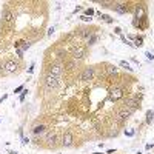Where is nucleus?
Segmentation results:
<instances>
[{
	"instance_id": "nucleus-4",
	"label": "nucleus",
	"mask_w": 154,
	"mask_h": 154,
	"mask_svg": "<svg viewBox=\"0 0 154 154\" xmlns=\"http://www.w3.org/2000/svg\"><path fill=\"white\" fill-rule=\"evenodd\" d=\"M2 19H3V23L11 25V23H13V20H14V16H13V13H11L8 8H5V9H3V13H2Z\"/></svg>"
},
{
	"instance_id": "nucleus-18",
	"label": "nucleus",
	"mask_w": 154,
	"mask_h": 154,
	"mask_svg": "<svg viewBox=\"0 0 154 154\" xmlns=\"http://www.w3.org/2000/svg\"><path fill=\"white\" fill-rule=\"evenodd\" d=\"M5 74V63L0 62V76H3Z\"/></svg>"
},
{
	"instance_id": "nucleus-24",
	"label": "nucleus",
	"mask_w": 154,
	"mask_h": 154,
	"mask_svg": "<svg viewBox=\"0 0 154 154\" xmlns=\"http://www.w3.org/2000/svg\"><path fill=\"white\" fill-rule=\"evenodd\" d=\"M26 93H28V91H25V93H23V94H22V96H20V100H22V102H23V100H25V94H26Z\"/></svg>"
},
{
	"instance_id": "nucleus-20",
	"label": "nucleus",
	"mask_w": 154,
	"mask_h": 154,
	"mask_svg": "<svg viewBox=\"0 0 154 154\" xmlns=\"http://www.w3.org/2000/svg\"><path fill=\"white\" fill-rule=\"evenodd\" d=\"M146 57H148L149 60H153V59H154V56L151 54V52H146Z\"/></svg>"
},
{
	"instance_id": "nucleus-5",
	"label": "nucleus",
	"mask_w": 154,
	"mask_h": 154,
	"mask_svg": "<svg viewBox=\"0 0 154 154\" xmlns=\"http://www.w3.org/2000/svg\"><path fill=\"white\" fill-rule=\"evenodd\" d=\"M73 56H74V60H80L85 57V48L83 46H76L73 50Z\"/></svg>"
},
{
	"instance_id": "nucleus-16",
	"label": "nucleus",
	"mask_w": 154,
	"mask_h": 154,
	"mask_svg": "<svg viewBox=\"0 0 154 154\" xmlns=\"http://www.w3.org/2000/svg\"><path fill=\"white\" fill-rule=\"evenodd\" d=\"M76 66H77V60H71V62L68 63V68L69 69H74Z\"/></svg>"
},
{
	"instance_id": "nucleus-19",
	"label": "nucleus",
	"mask_w": 154,
	"mask_h": 154,
	"mask_svg": "<svg viewBox=\"0 0 154 154\" xmlns=\"http://www.w3.org/2000/svg\"><path fill=\"white\" fill-rule=\"evenodd\" d=\"M120 66H123V68H126V69H131V68H130V65L125 62V60H122V62H120Z\"/></svg>"
},
{
	"instance_id": "nucleus-13",
	"label": "nucleus",
	"mask_w": 154,
	"mask_h": 154,
	"mask_svg": "<svg viewBox=\"0 0 154 154\" xmlns=\"http://www.w3.org/2000/svg\"><path fill=\"white\" fill-rule=\"evenodd\" d=\"M45 125H37V126H34V130H32V133L36 134V136H39V134H42V133H45Z\"/></svg>"
},
{
	"instance_id": "nucleus-22",
	"label": "nucleus",
	"mask_w": 154,
	"mask_h": 154,
	"mask_svg": "<svg viewBox=\"0 0 154 154\" xmlns=\"http://www.w3.org/2000/svg\"><path fill=\"white\" fill-rule=\"evenodd\" d=\"M136 45H137V46H140V45H142V39H137L136 40Z\"/></svg>"
},
{
	"instance_id": "nucleus-21",
	"label": "nucleus",
	"mask_w": 154,
	"mask_h": 154,
	"mask_svg": "<svg viewBox=\"0 0 154 154\" xmlns=\"http://www.w3.org/2000/svg\"><path fill=\"white\" fill-rule=\"evenodd\" d=\"M86 14H88V16H91V14H94V11H93V9H86Z\"/></svg>"
},
{
	"instance_id": "nucleus-6",
	"label": "nucleus",
	"mask_w": 154,
	"mask_h": 154,
	"mask_svg": "<svg viewBox=\"0 0 154 154\" xmlns=\"http://www.w3.org/2000/svg\"><path fill=\"white\" fill-rule=\"evenodd\" d=\"M62 71H63V68H62V65H52L51 68H50V74L51 76H54V77H57V79H60V76H62Z\"/></svg>"
},
{
	"instance_id": "nucleus-14",
	"label": "nucleus",
	"mask_w": 154,
	"mask_h": 154,
	"mask_svg": "<svg viewBox=\"0 0 154 154\" xmlns=\"http://www.w3.org/2000/svg\"><path fill=\"white\" fill-rule=\"evenodd\" d=\"M106 74H108V76H116V74H117V68L112 66V65L106 66Z\"/></svg>"
},
{
	"instance_id": "nucleus-11",
	"label": "nucleus",
	"mask_w": 154,
	"mask_h": 154,
	"mask_svg": "<svg viewBox=\"0 0 154 154\" xmlns=\"http://www.w3.org/2000/svg\"><path fill=\"white\" fill-rule=\"evenodd\" d=\"M45 140H46L48 143L54 145V143H56V134L52 133V131H48V133H46V136H45Z\"/></svg>"
},
{
	"instance_id": "nucleus-17",
	"label": "nucleus",
	"mask_w": 154,
	"mask_h": 154,
	"mask_svg": "<svg viewBox=\"0 0 154 154\" xmlns=\"http://www.w3.org/2000/svg\"><path fill=\"white\" fill-rule=\"evenodd\" d=\"M94 42H97V36H91L88 39V45H94Z\"/></svg>"
},
{
	"instance_id": "nucleus-12",
	"label": "nucleus",
	"mask_w": 154,
	"mask_h": 154,
	"mask_svg": "<svg viewBox=\"0 0 154 154\" xmlns=\"http://www.w3.org/2000/svg\"><path fill=\"white\" fill-rule=\"evenodd\" d=\"M112 8H114L116 11H117V13H119V14H125V13H126V11H128V8H126V6H125V5H122V3H116V5H114V6H112Z\"/></svg>"
},
{
	"instance_id": "nucleus-3",
	"label": "nucleus",
	"mask_w": 154,
	"mask_h": 154,
	"mask_svg": "<svg viewBox=\"0 0 154 154\" xmlns=\"http://www.w3.org/2000/svg\"><path fill=\"white\" fill-rule=\"evenodd\" d=\"M59 80L60 79L51 76V74H46V77H45V86H46L48 89H56L59 85Z\"/></svg>"
},
{
	"instance_id": "nucleus-2",
	"label": "nucleus",
	"mask_w": 154,
	"mask_h": 154,
	"mask_svg": "<svg viewBox=\"0 0 154 154\" xmlns=\"http://www.w3.org/2000/svg\"><path fill=\"white\" fill-rule=\"evenodd\" d=\"M134 111H136V110H133V108H130V106H123L122 110L117 112V120H119V122H123V120L128 119Z\"/></svg>"
},
{
	"instance_id": "nucleus-8",
	"label": "nucleus",
	"mask_w": 154,
	"mask_h": 154,
	"mask_svg": "<svg viewBox=\"0 0 154 154\" xmlns=\"http://www.w3.org/2000/svg\"><path fill=\"white\" fill-rule=\"evenodd\" d=\"M93 76H94V68H85V71L82 73V80H91Z\"/></svg>"
},
{
	"instance_id": "nucleus-7",
	"label": "nucleus",
	"mask_w": 154,
	"mask_h": 154,
	"mask_svg": "<svg viewBox=\"0 0 154 154\" xmlns=\"http://www.w3.org/2000/svg\"><path fill=\"white\" fill-rule=\"evenodd\" d=\"M62 143H63V146H71L73 145V134H71L69 131H66V133L63 134Z\"/></svg>"
},
{
	"instance_id": "nucleus-10",
	"label": "nucleus",
	"mask_w": 154,
	"mask_h": 154,
	"mask_svg": "<svg viewBox=\"0 0 154 154\" xmlns=\"http://www.w3.org/2000/svg\"><path fill=\"white\" fill-rule=\"evenodd\" d=\"M134 16H136V19H143V17H145V6H142V5L139 6V5H137Z\"/></svg>"
},
{
	"instance_id": "nucleus-9",
	"label": "nucleus",
	"mask_w": 154,
	"mask_h": 154,
	"mask_svg": "<svg viewBox=\"0 0 154 154\" xmlns=\"http://www.w3.org/2000/svg\"><path fill=\"white\" fill-rule=\"evenodd\" d=\"M122 96H123V91H122V89H120V88H114V89L111 91V94H110V99H111V100H119Z\"/></svg>"
},
{
	"instance_id": "nucleus-15",
	"label": "nucleus",
	"mask_w": 154,
	"mask_h": 154,
	"mask_svg": "<svg viewBox=\"0 0 154 154\" xmlns=\"http://www.w3.org/2000/svg\"><path fill=\"white\" fill-rule=\"evenodd\" d=\"M79 34L83 37V39H89V37H91V31H89V29H80Z\"/></svg>"
},
{
	"instance_id": "nucleus-1",
	"label": "nucleus",
	"mask_w": 154,
	"mask_h": 154,
	"mask_svg": "<svg viewBox=\"0 0 154 154\" xmlns=\"http://www.w3.org/2000/svg\"><path fill=\"white\" fill-rule=\"evenodd\" d=\"M19 69V63L14 59H8L5 62V73L6 74H14Z\"/></svg>"
},
{
	"instance_id": "nucleus-23",
	"label": "nucleus",
	"mask_w": 154,
	"mask_h": 154,
	"mask_svg": "<svg viewBox=\"0 0 154 154\" xmlns=\"http://www.w3.org/2000/svg\"><path fill=\"white\" fill-rule=\"evenodd\" d=\"M17 54H19V57H23V56H22V54H23V51H22V50H17Z\"/></svg>"
}]
</instances>
